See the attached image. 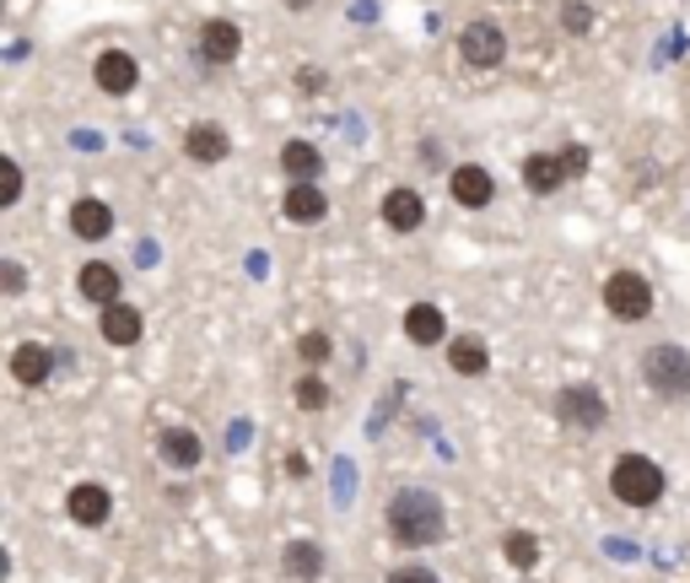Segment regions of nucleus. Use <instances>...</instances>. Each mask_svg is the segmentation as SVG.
Returning <instances> with one entry per match:
<instances>
[{"label":"nucleus","instance_id":"f257e3e1","mask_svg":"<svg viewBox=\"0 0 690 583\" xmlns=\"http://www.w3.org/2000/svg\"><path fill=\"white\" fill-rule=\"evenodd\" d=\"M443 524H447L443 498L426 492V487H405V492H394V502H389V535L400 545H432L443 535Z\"/></svg>","mask_w":690,"mask_h":583},{"label":"nucleus","instance_id":"f03ea898","mask_svg":"<svg viewBox=\"0 0 690 583\" xmlns=\"http://www.w3.org/2000/svg\"><path fill=\"white\" fill-rule=\"evenodd\" d=\"M609 492L631 508H652L663 498V464L648 454H620L615 470H609Z\"/></svg>","mask_w":690,"mask_h":583},{"label":"nucleus","instance_id":"7ed1b4c3","mask_svg":"<svg viewBox=\"0 0 690 583\" xmlns=\"http://www.w3.org/2000/svg\"><path fill=\"white\" fill-rule=\"evenodd\" d=\"M642 378H648L652 395L686 400L690 395V351L686 346H652L648 357H642Z\"/></svg>","mask_w":690,"mask_h":583},{"label":"nucleus","instance_id":"20e7f679","mask_svg":"<svg viewBox=\"0 0 690 583\" xmlns=\"http://www.w3.org/2000/svg\"><path fill=\"white\" fill-rule=\"evenodd\" d=\"M605 308L620 319V325H637L652 314V282L637 276V270H615L605 282Z\"/></svg>","mask_w":690,"mask_h":583},{"label":"nucleus","instance_id":"39448f33","mask_svg":"<svg viewBox=\"0 0 690 583\" xmlns=\"http://www.w3.org/2000/svg\"><path fill=\"white\" fill-rule=\"evenodd\" d=\"M459 54H464V65H475V71H496V65L507 60V33L481 17V22H470V28L459 33Z\"/></svg>","mask_w":690,"mask_h":583},{"label":"nucleus","instance_id":"423d86ee","mask_svg":"<svg viewBox=\"0 0 690 583\" xmlns=\"http://www.w3.org/2000/svg\"><path fill=\"white\" fill-rule=\"evenodd\" d=\"M556 417L567 421V427L594 432V427H605L609 421V406H605V395H599L594 383H567V389L556 395Z\"/></svg>","mask_w":690,"mask_h":583},{"label":"nucleus","instance_id":"0eeeda50","mask_svg":"<svg viewBox=\"0 0 690 583\" xmlns=\"http://www.w3.org/2000/svg\"><path fill=\"white\" fill-rule=\"evenodd\" d=\"M92 76H97V86H103L109 98H130L135 82H141V65H135V54H124V49H103L97 65H92Z\"/></svg>","mask_w":690,"mask_h":583},{"label":"nucleus","instance_id":"6e6552de","mask_svg":"<svg viewBox=\"0 0 690 583\" xmlns=\"http://www.w3.org/2000/svg\"><path fill=\"white\" fill-rule=\"evenodd\" d=\"M447 190H453V201L464 211H481L496 201V178H491L481 163H459L453 167V178H447Z\"/></svg>","mask_w":690,"mask_h":583},{"label":"nucleus","instance_id":"1a4fd4ad","mask_svg":"<svg viewBox=\"0 0 690 583\" xmlns=\"http://www.w3.org/2000/svg\"><path fill=\"white\" fill-rule=\"evenodd\" d=\"M76 292H82L86 303H97V308H114L120 303V270L103 265V259H86L82 270H76Z\"/></svg>","mask_w":690,"mask_h":583},{"label":"nucleus","instance_id":"9d476101","mask_svg":"<svg viewBox=\"0 0 690 583\" xmlns=\"http://www.w3.org/2000/svg\"><path fill=\"white\" fill-rule=\"evenodd\" d=\"M238 49H244L238 22L216 17V22H205V28H200V54L210 60V65H233V60H238Z\"/></svg>","mask_w":690,"mask_h":583},{"label":"nucleus","instance_id":"9b49d317","mask_svg":"<svg viewBox=\"0 0 690 583\" xmlns=\"http://www.w3.org/2000/svg\"><path fill=\"white\" fill-rule=\"evenodd\" d=\"M49 374H54V357H49L43 340H22V346L11 351V378H17L22 389H39Z\"/></svg>","mask_w":690,"mask_h":583},{"label":"nucleus","instance_id":"f8f14e48","mask_svg":"<svg viewBox=\"0 0 690 583\" xmlns=\"http://www.w3.org/2000/svg\"><path fill=\"white\" fill-rule=\"evenodd\" d=\"M383 222H389V233H415V227L426 222V201L400 184V190L383 195Z\"/></svg>","mask_w":690,"mask_h":583},{"label":"nucleus","instance_id":"ddd939ff","mask_svg":"<svg viewBox=\"0 0 690 583\" xmlns=\"http://www.w3.org/2000/svg\"><path fill=\"white\" fill-rule=\"evenodd\" d=\"M281 211H286V222L313 227V222H325V216H329V201H325V190H319V184H291V190H286V201H281Z\"/></svg>","mask_w":690,"mask_h":583},{"label":"nucleus","instance_id":"4468645a","mask_svg":"<svg viewBox=\"0 0 690 583\" xmlns=\"http://www.w3.org/2000/svg\"><path fill=\"white\" fill-rule=\"evenodd\" d=\"M65 508H71V519H76V524L97 530V524H109V508H114V498H109L97 481H86V487H71Z\"/></svg>","mask_w":690,"mask_h":583},{"label":"nucleus","instance_id":"2eb2a0df","mask_svg":"<svg viewBox=\"0 0 690 583\" xmlns=\"http://www.w3.org/2000/svg\"><path fill=\"white\" fill-rule=\"evenodd\" d=\"M281 167L291 184H313L319 173H325V152L313 146V141H286L281 146Z\"/></svg>","mask_w":690,"mask_h":583},{"label":"nucleus","instance_id":"dca6fc26","mask_svg":"<svg viewBox=\"0 0 690 583\" xmlns=\"http://www.w3.org/2000/svg\"><path fill=\"white\" fill-rule=\"evenodd\" d=\"M184 152H189V163H222L227 152H233V141H227V130L222 125H189V135H184Z\"/></svg>","mask_w":690,"mask_h":583},{"label":"nucleus","instance_id":"f3484780","mask_svg":"<svg viewBox=\"0 0 690 583\" xmlns=\"http://www.w3.org/2000/svg\"><path fill=\"white\" fill-rule=\"evenodd\" d=\"M71 233H76V238H86V244L109 238V233H114V211L103 206V201H92V195H86V201H76V206H71Z\"/></svg>","mask_w":690,"mask_h":583},{"label":"nucleus","instance_id":"a211bd4d","mask_svg":"<svg viewBox=\"0 0 690 583\" xmlns=\"http://www.w3.org/2000/svg\"><path fill=\"white\" fill-rule=\"evenodd\" d=\"M103 340L109 346H135L141 330H146V319H141V308H130V303H114V308H103Z\"/></svg>","mask_w":690,"mask_h":583},{"label":"nucleus","instance_id":"6ab92c4d","mask_svg":"<svg viewBox=\"0 0 690 583\" xmlns=\"http://www.w3.org/2000/svg\"><path fill=\"white\" fill-rule=\"evenodd\" d=\"M405 335L415 340V346H437L447 335V319L437 303H410L405 308Z\"/></svg>","mask_w":690,"mask_h":583},{"label":"nucleus","instance_id":"aec40b11","mask_svg":"<svg viewBox=\"0 0 690 583\" xmlns=\"http://www.w3.org/2000/svg\"><path fill=\"white\" fill-rule=\"evenodd\" d=\"M524 184L534 195H556L562 184H567V167L562 157H550V152H528L524 157Z\"/></svg>","mask_w":690,"mask_h":583},{"label":"nucleus","instance_id":"412c9836","mask_svg":"<svg viewBox=\"0 0 690 583\" xmlns=\"http://www.w3.org/2000/svg\"><path fill=\"white\" fill-rule=\"evenodd\" d=\"M447 362H453V374L464 378H481L491 368V351L481 335H453V346H447Z\"/></svg>","mask_w":690,"mask_h":583},{"label":"nucleus","instance_id":"4be33fe9","mask_svg":"<svg viewBox=\"0 0 690 583\" xmlns=\"http://www.w3.org/2000/svg\"><path fill=\"white\" fill-rule=\"evenodd\" d=\"M157 449H163V459L173 470H195L200 464V438L189 427H167L163 438H157Z\"/></svg>","mask_w":690,"mask_h":583},{"label":"nucleus","instance_id":"5701e85b","mask_svg":"<svg viewBox=\"0 0 690 583\" xmlns=\"http://www.w3.org/2000/svg\"><path fill=\"white\" fill-rule=\"evenodd\" d=\"M281 567H286V579H319V573H325V551L313 541H291L281 556Z\"/></svg>","mask_w":690,"mask_h":583},{"label":"nucleus","instance_id":"b1692460","mask_svg":"<svg viewBox=\"0 0 690 583\" xmlns=\"http://www.w3.org/2000/svg\"><path fill=\"white\" fill-rule=\"evenodd\" d=\"M502 551H507L513 567H534V562H539V535H534V530H513V535L502 541Z\"/></svg>","mask_w":690,"mask_h":583},{"label":"nucleus","instance_id":"393cba45","mask_svg":"<svg viewBox=\"0 0 690 583\" xmlns=\"http://www.w3.org/2000/svg\"><path fill=\"white\" fill-rule=\"evenodd\" d=\"M291 400H297V406H302V411H325L329 406V383L325 378H297V389H291Z\"/></svg>","mask_w":690,"mask_h":583},{"label":"nucleus","instance_id":"a878e982","mask_svg":"<svg viewBox=\"0 0 690 583\" xmlns=\"http://www.w3.org/2000/svg\"><path fill=\"white\" fill-rule=\"evenodd\" d=\"M329 351H334V340H329L325 330H308L302 340H297V357H302L308 368H319V362H329Z\"/></svg>","mask_w":690,"mask_h":583},{"label":"nucleus","instance_id":"bb28decb","mask_svg":"<svg viewBox=\"0 0 690 583\" xmlns=\"http://www.w3.org/2000/svg\"><path fill=\"white\" fill-rule=\"evenodd\" d=\"M562 167H567V178H583V173H588V146H567V152H562Z\"/></svg>","mask_w":690,"mask_h":583},{"label":"nucleus","instance_id":"cd10ccee","mask_svg":"<svg viewBox=\"0 0 690 583\" xmlns=\"http://www.w3.org/2000/svg\"><path fill=\"white\" fill-rule=\"evenodd\" d=\"M0 167H6V206H17V201H22V167L11 163V157H6Z\"/></svg>","mask_w":690,"mask_h":583},{"label":"nucleus","instance_id":"c85d7f7f","mask_svg":"<svg viewBox=\"0 0 690 583\" xmlns=\"http://www.w3.org/2000/svg\"><path fill=\"white\" fill-rule=\"evenodd\" d=\"M0 282H6V292H11V297L28 287V276H22V265H17V259H6V265H0Z\"/></svg>","mask_w":690,"mask_h":583},{"label":"nucleus","instance_id":"c756f323","mask_svg":"<svg viewBox=\"0 0 690 583\" xmlns=\"http://www.w3.org/2000/svg\"><path fill=\"white\" fill-rule=\"evenodd\" d=\"M389 583H437V579H432L426 567H400V573H394Z\"/></svg>","mask_w":690,"mask_h":583},{"label":"nucleus","instance_id":"7c9ffc66","mask_svg":"<svg viewBox=\"0 0 690 583\" xmlns=\"http://www.w3.org/2000/svg\"><path fill=\"white\" fill-rule=\"evenodd\" d=\"M567 28L571 33H588V11L583 6H567Z\"/></svg>","mask_w":690,"mask_h":583},{"label":"nucleus","instance_id":"2f4dec72","mask_svg":"<svg viewBox=\"0 0 690 583\" xmlns=\"http://www.w3.org/2000/svg\"><path fill=\"white\" fill-rule=\"evenodd\" d=\"M297 86H308V92H319V86H325V71H302V76H297Z\"/></svg>","mask_w":690,"mask_h":583},{"label":"nucleus","instance_id":"473e14b6","mask_svg":"<svg viewBox=\"0 0 690 583\" xmlns=\"http://www.w3.org/2000/svg\"><path fill=\"white\" fill-rule=\"evenodd\" d=\"M286 475H308V459H302V454H286Z\"/></svg>","mask_w":690,"mask_h":583},{"label":"nucleus","instance_id":"72a5a7b5","mask_svg":"<svg viewBox=\"0 0 690 583\" xmlns=\"http://www.w3.org/2000/svg\"><path fill=\"white\" fill-rule=\"evenodd\" d=\"M281 6H291V11H308V6H313V0H281Z\"/></svg>","mask_w":690,"mask_h":583}]
</instances>
